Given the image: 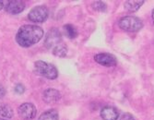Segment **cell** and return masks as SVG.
Returning <instances> with one entry per match:
<instances>
[{"mask_svg":"<svg viewBox=\"0 0 154 120\" xmlns=\"http://www.w3.org/2000/svg\"><path fill=\"white\" fill-rule=\"evenodd\" d=\"M5 10L9 14H19L25 8V3L20 0H10L5 5Z\"/></svg>","mask_w":154,"mask_h":120,"instance_id":"cell-8","label":"cell"},{"mask_svg":"<svg viewBox=\"0 0 154 120\" xmlns=\"http://www.w3.org/2000/svg\"><path fill=\"white\" fill-rule=\"evenodd\" d=\"M61 97L62 96L60 91L53 88H49L45 90L43 93V100L49 104H53L59 102L61 100Z\"/></svg>","mask_w":154,"mask_h":120,"instance_id":"cell-9","label":"cell"},{"mask_svg":"<svg viewBox=\"0 0 154 120\" xmlns=\"http://www.w3.org/2000/svg\"><path fill=\"white\" fill-rule=\"evenodd\" d=\"M13 110L9 105L6 103L0 104V116L4 118H11L13 116Z\"/></svg>","mask_w":154,"mask_h":120,"instance_id":"cell-14","label":"cell"},{"mask_svg":"<svg viewBox=\"0 0 154 120\" xmlns=\"http://www.w3.org/2000/svg\"><path fill=\"white\" fill-rule=\"evenodd\" d=\"M15 91L18 93V94H22V93L25 91V87L22 84L19 83L15 86Z\"/></svg>","mask_w":154,"mask_h":120,"instance_id":"cell-17","label":"cell"},{"mask_svg":"<svg viewBox=\"0 0 154 120\" xmlns=\"http://www.w3.org/2000/svg\"><path fill=\"white\" fill-rule=\"evenodd\" d=\"M35 73L48 79H55L58 77V71L53 65L45 61H36L34 64Z\"/></svg>","mask_w":154,"mask_h":120,"instance_id":"cell-2","label":"cell"},{"mask_svg":"<svg viewBox=\"0 0 154 120\" xmlns=\"http://www.w3.org/2000/svg\"><path fill=\"white\" fill-rule=\"evenodd\" d=\"M101 117L103 120H118L119 113L114 106H104L101 110Z\"/></svg>","mask_w":154,"mask_h":120,"instance_id":"cell-10","label":"cell"},{"mask_svg":"<svg viewBox=\"0 0 154 120\" xmlns=\"http://www.w3.org/2000/svg\"><path fill=\"white\" fill-rule=\"evenodd\" d=\"M61 43H63L62 35L59 30L57 28L50 29L48 32L46 33L45 40V45L46 46V48L53 50L55 46H57Z\"/></svg>","mask_w":154,"mask_h":120,"instance_id":"cell-5","label":"cell"},{"mask_svg":"<svg viewBox=\"0 0 154 120\" xmlns=\"http://www.w3.org/2000/svg\"><path fill=\"white\" fill-rule=\"evenodd\" d=\"M64 31H65V34L69 39H75L78 36V32L72 24H66L64 26Z\"/></svg>","mask_w":154,"mask_h":120,"instance_id":"cell-15","label":"cell"},{"mask_svg":"<svg viewBox=\"0 0 154 120\" xmlns=\"http://www.w3.org/2000/svg\"><path fill=\"white\" fill-rule=\"evenodd\" d=\"M4 7H5V6H4V2H3V1H1V0H0V10H1Z\"/></svg>","mask_w":154,"mask_h":120,"instance_id":"cell-20","label":"cell"},{"mask_svg":"<svg viewBox=\"0 0 154 120\" xmlns=\"http://www.w3.org/2000/svg\"><path fill=\"white\" fill-rule=\"evenodd\" d=\"M119 120H136V119H135V117H134L131 114H129V113H125V114H124V115L120 117Z\"/></svg>","mask_w":154,"mask_h":120,"instance_id":"cell-18","label":"cell"},{"mask_svg":"<svg viewBox=\"0 0 154 120\" xmlns=\"http://www.w3.org/2000/svg\"><path fill=\"white\" fill-rule=\"evenodd\" d=\"M5 94H6V90H5V88L3 87L2 84H0V98L4 97Z\"/></svg>","mask_w":154,"mask_h":120,"instance_id":"cell-19","label":"cell"},{"mask_svg":"<svg viewBox=\"0 0 154 120\" xmlns=\"http://www.w3.org/2000/svg\"><path fill=\"white\" fill-rule=\"evenodd\" d=\"M48 15H49V11L45 6H37L29 12L28 18L32 22L42 23L47 20Z\"/></svg>","mask_w":154,"mask_h":120,"instance_id":"cell-4","label":"cell"},{"mask_svg":"<svg viewBox=\"0 0 154 120\" xmlns=\"http://www.w3.org/2000/svg\"><path fill=\"white\" fill-rule=\"evenodd\" d=\"M94 60L98 64L104 66H115L117 64L116 57L114 55L108 54V53H100V54L95 55Z\"/></svg>","mask_w":154,"mask_h":120,"instance_id":"cell-7","label":"cell"},{"mask_svg":"<svg viewBox=\"0 0 154 120\" xmlns=\"http://www.w3.org/2000/svg\"><path fill=\"white\" fill-rule=\"evenodd\" d=\"M44 36V30L37 25H23L19 29L16 41L17 43L24 48L31 47L32 45L37 44Z\"/></svg>","mask_w":154,"mask_h":120,"instance_id":"cell-1","label":"cell"},{"mask_svg":"<svg viewBox=\"0 0 154 120\" xmlns=\"http://www.w3.org/2000/svg\"><path fill=\"white\" fill-rule=\"evenodd\" d=\"M120 29L128 32H137L143 27L142 20L135 16H125L120 19L118 22Z\"/></svg>","mask_w":154,"mask_h":120,"instance_id":"cell-3","label":"cell"},{"mask_svg":"<svg viewBox=\"0 0 154 120\" xmlns=\"http://www.w3.org/2000/svg\"><path fill=\"white\" fill-rule=\"evenodd\" d=\"M18 114L24 120H32L36 116L37 109L34 104L31 103H24L19 106Z\"/></svg>","mask_w":154,"mask_h":120,"instance_id":"cell-6","label":"cell"},{"mask_svg":"<svg viewBox=\"0 0 154 120\" xmlns=\"http://www.w3.org/2000/svg\"><path fill=\"white\" fill-rule=\"evenodd\" d=\"M58 119H59V115L57 109L48 110L42 114L38 118V120H58Z\"/></svg>","mask_w":154,"mask_h":120,"instance_id":"cell-11","label":"cell"},{"mask_svg":"<svg viewBox=\"0 0 154 120\" xmlns=\"http://www.w3.org/2000/svg\"><path fill=\"white\" fill-rule=\"evenodd\" d=\"M151 18H152V22H153V24H154V8H153V10H152V13H151Z\"/></svg>","mask_w":154,"mask_h":120,"instance_id":"cell-21","label":"cell"},{"mask_svg":"<svg viewBox=\"0 0 154 120\" xmlns=\"http://www.w3.org/2000/svg\"><path fill=\"white\" fill-rule=\"evenodd\" d=\"M145 1H125V8L129 12H135L139 9Z\"/></svg>","mask_w":154,"mask_h":120,"instance_id":"cell-12","label":"cell"},{"mask_svg":"<svg viewBox=\"0 0 154 120\" xmlns=\"http://www.w3.org/2000/svg\"><path fill=\"white\" fill-rule=\"evenodd\" d=\"M0 120H7V119H4V118H0Z\"/></svg>","mask_w":154,"mask_h":120,"instance_id":"cell-22","label":"cell"},{"mask_svg":"<svg viewBox=\"0 0 154 120\" xmlns=\"http://www.w3.org/2000/svg\"><path fill=\"white\" fill-rule=\"evenodd\" d=\"M92 8L94 10L97 11H101V12H104L107 9V6L104 2L103 1H95L92 3Z\"/></svg>","mask_w":154,"mask_h":120,"instance_id":"cell-16","label":"cell"},{"mask_svg":"<svg viewBox=\"0 0 154 120\" xmlns=\"http://www.w3.org/2000/svg\"><path fill=\"white\" fill-rule=\"evenodd\" d=\"M53 54L55 57H64L66 56L67 53V47L64 43H61L60 45H58L57 46H55L53 50Z\"/></svg>","mask_w":154,"mask_h":120,"instance_id":"cell-13","label":"cell"}]
</instances>
